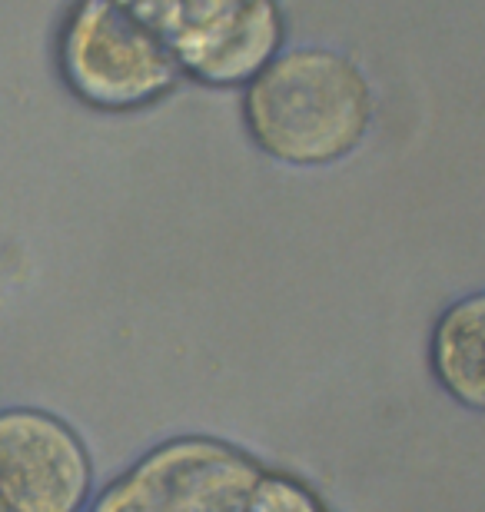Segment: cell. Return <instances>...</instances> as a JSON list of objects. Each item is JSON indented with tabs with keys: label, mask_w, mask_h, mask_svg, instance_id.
Listing matches in <instances>:
<instances>
[{
	"label": "cell",
	"mask_w": 485,
	"mask_h": 512,
	"mask_svg": "<svg viewBox=\"0 0 485 512\" xmlns=\"http://www.w3.org/2000/svg\"><path fill=\"white\" fill-rule=\"evenodd\" d=\"M256 140L290 163H326L349 153L369 124V94L359 70L326 50H296L253 84Z\"/></svg>",
	"instance_id": "1"
},
{
	"label": "cell",
	"mask_w": 485,
	"mask_h": 512,
	"mask_svg": "<svg viewBox=\"0 0 485 512\" xmlns=\"http://www.w3.org/2000/svg\"><path fill=\"white\" fill-rule=\"evenodd\" d=\"M90 469L77 439L54 419H0V503L10 512H77Z\"/></svg>",
	"instance_id": "2"
},
{
	"label": "cell",
	"mask_w": 485,
	"mask_h": 512,
	"mask_svg": "<svg viewBox=\"0 0 485 512\" xmlns=\"http://www.w3.org/2000/svg\"><path fill=\"white\" fill-rule=\"evenodd\" d=\"M432 356L449 396L485 409V293L469 296L442 316Z\"/></svg>",
	"instance_id": "3"
},
{
	"label": "cell",
	"mask_w": 485,
	"mask_h": 512,
	"mask_svg": "<svg viewBox=\"0 0 485 512\" xmlns=\"http://www.w3.org/2000/svg\"><path fill=\"white\" fill-rule=\"evenodd\" d=\"M0 512H10V509H7V506H4V503H0Z\"/></svg>",
	"instance_id": "4"
}]
</instances>
